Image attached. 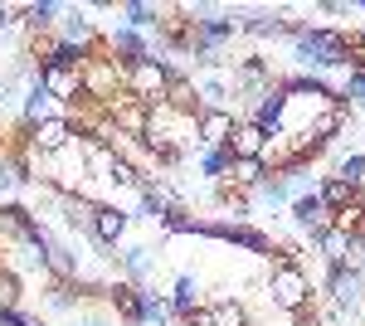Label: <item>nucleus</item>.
Wrapping results in <instances>:
<instances>
[{
	"mask_svg": "<svg viewBox=\"0 0 365 326\" xmlns=\"http://www.w3.org/2000/svg\"><path fill=\"white\" fill-rule=\"evenodd\" d=\"M297 44V58L307 63V73H327V68H351L356 54H351V29H336V25H302L292 34Z\"/></svg>",
	"mask_w": 365,
	"mask_h": 326,
	"instance_id": "obj_1",
	"label": "nucleus"
},
{
	"mask_svg": "<svg viewBox=\"0 0 365 326\" xmlns=\"http://www.w3.org/2000/svg\"><path fill=\"white\" fill-rule=\"evenodd\" d=\"M127 224H132L127 210H117V205H98V210H93V239H98L103 248H117L122 239H127Z\"/></svg>",
	"mask_w": 365,
	"mask_h": 326,
	"instance_id": "obj_14",
	"label": "nucleus"
},
{
	"mask_svg": "<svg viewBox=\"0 0 365 326\" xmlns=\"http://www.w3.org/2000/svg\"><path fill=\"white\" fill-rule=\"evenodd\" d=\"M44 117H54V98H49L39 83H29V93H25V132H29V127H39Z\"/></svg>",
	"mask_w": 365,
	"mask_h": 326,
	"instance_id": "obj_27",
	"label": "nucleus"
},
{
	"mask_svg": "<svg viewBox=\"0 0 365 326\" xmlns=\"http://www.w3.org/2000/svg\"><path fill=\"white\" fill-rule=\"evenodd\" d=\"M73 326H122V322H117L113 312L103 307V312H78V317H73Z\"/></svg>",
	"mask_w": 365,
	"mask_h": 326,
	"instance_id": "obj_39",
	"label": "nucleus"
},
{
	"mask_svg": "<svg viewBox=\"0 0 365 326\" xmlns=\"http://www.w3.org/2000/svg\"><path fill=\"white\" fill-rule=\"evenodd\" d=\"M229 180H234L239 190H258V185L268 180V170H263V161H234V170H229Z\"/></svg>",
	"mask_w": 365,
	"mask_h": 326,
	"instance_id": "obj_31",
	"label": "nucleus"
},
{
	"mask_svg": "<svg viewBox=\"0 0 365 326\" xmlns=\"http://www.w3.org/2000/svg\"><path fill=\"white\" fill-rule=\"evenodd\" d=\"M20 10H25V5H10V0H0V34H5V29L20 20Z\"/></svg>",
	"mask_w": 365,
	"mask_h": 326,
	"instance_id": "obj_41",
	"label": "nucleus"
},
{
	"mask_svg": "<svg viewBox=\"0 0 365 326\" xmlns=\"http://www.w3.org/2000/svg\"><path fill=\"white\" fill-rule=\"evenodd\" d=\"M239 29L244 34H258V39H278V34H287V15H278V10H263V15H239Z\"/></svg>",
	"mask_w": 365,
	"mask_h": 326,
	"instance_id": "obj_21",
	"label": "nucleus"
},
{
	"mask_svg": "<svg viewBox=\"0 0 365 326\" xmlns=\"http://www.w3.org/2000/svg\"><path fill=\"white\" fill-rule=\"evenodd\" d=\"M127 88H122V68H117L108 54L88 58L83 63V98L93 103V108H113L117 98H122Z\"/></svg>",
	"mask_w": 365,
	"mask_h": 326,
	"instance_id": "obj_3",
	"label": "nucleus"
},
{
	"mask_svg": "<svg viewBox=\"0 0 365 326\" xmlns=\"http://www.w3.org/2000/svg\"><path fill=\"white\" fill-rule=\"evenodd\" d=\"M200 170H205L210 180H229V170H234L229 146H200Z\"/></svg>",
	"mask_w": 365,
	"mask_h": 326,
	"instance_id": "obj_28",
	"label": "nucleus"
},
{
	"mask_svg": "<svg viewBox=\"0 0 365 326\" xmlns=\"http://www.w3.org/2000/svg\"><path fill=\"white\" fill-rule=\"evenodd\" d=\"M341 98H346V103H365V68H356V63L346 68V83H341Z\"/></svg>",
	"mask_w": 365,
	"mask_h": 326,
	"instance_id": "obj_37",
	"label": "nucleus"
},
{
	"mask_svg": "<svg viewBox=\"0 0 365 326\" xmlns=\"http://www.w3.org/2000/svg\"><path fill=\"white\" fill-rule=\"evenodd\" d=\"M166 307L175 312V317H180V322H185V317H190V312L200 307V282L190 277V272H180V277H175V287H170Z\"/></svg>",
	"mask_w": 365,
	"mask_h": 326,
	"instance_id": "obj_20",
	"label": "nucleus"
},
{
	"mask_svg": "<svg viewBox=\"0 0 365 326\" xmlns=\"http://www.w3.org/2000/svg\"><path fill=\"white\" fill-rule=\"evenodd\" d=\"M210 326H253V322H249V307L239 297H220L210 307Z\"/></svg>",
	"mask_w": 365,
	"mask_h": 326,
	"instance_id": "obj_26",
	"label": "nucleus"
},
{
	"mask_svg": "<svg viewBox=\"0 0 365 326\" xmlns=\"http://www.w3.org/2000/svg\"><path fill=\"white\" fill-rule=\"evenodd\" d=\"M34 83L54 98V103H68V108H83V73L78 68H58V63H39L34 68Z\"/></svg>",
	"mask_w": 365,
	"mask_h": 326,
	"instance_id": "obj_5",
	"label": "nucleus"
},
{
	"mask_svg": "<svg viewBox=\"0 0 365 326\" xmlns=\"http://www.w3.org/2000/svg\"><path fill=\"white\" fill-rule=\"evenodd\" d=\"M282 112H287V93L273 83V88H263V93H258V108H253L249 122H253L263 136H278V132H282Z\"/></svg>",
	"mask_w": 365,
	"mask_h": 326,
	"instance_id": "obj_13",
	"label": "nucleus"
},
{
	"mask_svg": "<svg viewBox=\"0 0 365 326\" xmlns=\"http://www.w3.org/2000/svg\"><path fill=\"white\" fill-rule=\"evenodd\" d=\"M287 215H292V224H297L302 234H312V239L331 229V210L322 205V195H317V185H312L307 195H297V200L287 205Z\"/></svg>",
	"mask_w": 365,
	"mask_h": 326,
	"instance_id": "obj_10",
	"label": "nucleus"
},
{
	"mask_svg": "<svg viewBox=\"0 0 365 326\" xmlns=\"http://www.w3.org/2000/svg\"><path fill=\"white\" fill-rule=\"evenodd\" d=\"M253 195H258L263 205H273V210H278V205H292V195H287V180H282V175H268Z\"/></svg>",
	"mask_w": 365,
	"mask_h": 326,
	"instance_id": "obj_34",
	"label": "nucleus"
},
{
	"mask_svg": "<svg viewBox=\"0 0 365 326\" xmlns=\"http://www.w3.org/2000/svg\"><path fill=\"white\" fill-rule=\"evenodd\" d=\"M58 210H63V229L93 234V210H98V200H88V195H58Z\"/></svg>",
	"mask_w": 365,
	"mask_h": 326,
	"instance_id": "obj_17",
	"label": "nucleus"
},
{
	"mask_svg": "<svg viewBox=\"0 0 365 326\" xmlns=\"http://www.w3.org/2000/svg\"><path fill=\"white\" fill-rule=\"evenodd\" d=\"M215 200L234 215V224H244V219H249V195L239 190L234 180H215Z\"/></svg>",
	"mask_w": 365,
	"mask_h": 326,
	"instance_id": "obj_29",
	"label": "nucleus"
},
{
	"mask_svg": "<svg viewBox=\"0 0 365 326\" xmlns=\"http://www.w3.org/2000/svg\"><path fill=\"white\" fill-rule=\"evenodd\" d=\"M327 292H331V312H336V317H356V312L365 307V272L331 268V282H327Z\"/></svg>",
	"mask_w": 365,
	"mask_h": 326,
	"instance_id": "obj_6",
	"label": "nucleus"
},
{
	"mask_svg": "<svg viewBox=\"0 0 365 326\" xmlns=\"http://www.w3.org/2000/svg\"><path fill=\"white\" fill-rule=\"evenodd\" d=\"M195 93H200V108H225V98L234 93V83L220 78V73H200V78H195Z\"/></svg>",
	"mask_w": 365,
	"mask_h": 326,
	"instance_id": "obj_25",
	"label": "nucleus"
},
{
	"mask_svg": "<svg viewBox=\"0 0 365 326\" xmlns=\"http://www.w3.org/2000/svg\"><path fill=\"white\" fill-rule=\"evenodd\" d=\"M331 175H341L346 185H356V190H361V185H365V156H361V151H346Z\"/></svg>",
	"mask_w": 365,
	"mask_h": 326,
	"instance_id": "obj_32",
	"label": "nucleus"
},
{
	"mask_svg": "<svg viewBox=\"0 0 365 326\" xmlns=\"http://www.w3.org/2000/svg\"><path fill=\"white\" fill-rule=\"evenodd\" d=\"M122 268H127V282L132 287H146V277L156 268V258H151V248L146 244H127L122 248Z\"/></svg>",
	"mask_w": 365,
	"mask_h": 326,
	"instance_id": "obj_19",
	"label": "nucleus"
},
{
	"mask_svg": "<svg viewBox=\"0 0 365 326\" xmlns=\"http://www.w3.org/2000/svg\"><path fill=\"white\" fill-rule=\"evenodd\" d=\"M0 326H39V322H29L20 307H0Z\"/></svg>",
	"mask_w": 365,
	"mask_h": 326,
	"instance_id": "obj_40",
	"label": "nucleus"
},
{
	"mask_svg": "<svg viewBox=\"0 0 365 326\" xmlns=\"http://www.w3.org/2000/svg\"><path fill=\"white\" fill-rule=\"evenodd\" d=\"M166 78H170V63L166 58H146V63H132V68H122V88H127V98H141V103H161V93H166Z\"/></svg>",
	"mask_w": 365,
	"mask_h": 326,
	"instance_id": "obj_4",
	"label": "nucleus"
},
{
	"mask_svg": "<svg viewBox=\"0 0 365 326\" xmlns=\"http://www.w3.org/2000/svg\"><path fill=\"white\" fill-rule=\"evenodd\" d=\"M268 302L287 312V317H302L312 307V277L307 268L297 263V248L278 244L273 248V272H268Z\"/></svg>",
	"mask_w": 365,
	"mask_h": 326,
	"instance_id": "obj_2",
	"label": "nucleus"
},
{
	"mask_svg": "<svg viewBox=\"0 0 365 326\" xmlns=\"http://www.w3.org/2000/svg\"><path fill=\"white\" fill-rule=\"evenodd\" d=\"M331 229H341V234H356V229H365V195H356L346 210H336V215H331Z\"/></svg>",
	"mask_w": 365,
	"mask_h": 326,
	"instance_id": "obj_30",
	"label": "nucleus"
},
{
	"mask_svg": "<svg viewBox=\"0 0 365 326\" xmlns=\"http://www.w3.org/2000/svg\"><path fill=\"white\" fill-rule=\"evenodd\" d=\"M15 185H25V170L15 156H0V205H5V195L15 190Z\"/></svg>",
	"mask_w": 365,
	"mask_h": 326,
	"instance_id": "obj_36",
	"label": "nucleus"
},
{
	"mask_svg": "<svg viewBox=\"0 0 365 326\" xmlns=\"http://www.w3.org/2000/svg\"><path fill=\"white\" fill-rule=\"evenodd\" d=\"M122 15H127V29H161V20H166V10H156V5H146V0H122Z\"/></svg>",
	"mask_w": 365,
	"mask_h": 326,
	"instance_id": "obj_24",
	"label": "nucleus"
},
{
	"mask_svg": "<svg viewBox=\"0 0 365 326\" xmlns=\"http://www.w3.org/2000/svg\"><path fill=\"white\" fill-rule=\"evenodd\" d=\"M108 112V122H113L117 127V136H146V122H151V103H141V98H127V93H122V98H117L113 108H103Z\"/></svg>",
	"mask_w": 365,
	"mask_h": 326,
	"instance_id": "obj_8",
	"label": "nucleus"
},
{
	"mask_svg": "<svg viewBox=\"0 0 365 326\" xmlns=\"http://www.w3.org/2000/svg\"><path fill=\"white\" fill-rule=\"evenodd\" d=\"M151 54H156V49L146 44V34H137V29L117 25L113 34H108V58H113L117 68H132V63H146Z\"/></svg>",
	"mask_w": 365,
	"mask_h": 326,
	"instance_id": "obj_9",
	"label": "nucleus"
},
{
	"mask_svg": "<svg viewBox=\"0 0 365 326\" xmlns=\"http://www.w3.org/2000/svg\"><path fill=\"white\" fill-rule=\"evenodd\" d=\"M141 215L151 219V224H161V219L170 215V205H180V200H175V195H166L161 190V185H151V180H146V185H141Z\"/></svg>",
	"mask_w": 365,
	"mask_h": 326,
	"instance_id": "obj_22",
	"label": "nucleus"
},
{
	"mask_svg": "<svg viewBox=\"0 0 365 326\" xmlns=\"http://www.w3.org/2000/svg\"><path fill=\"white\" fill-rule=\"evenodd\" d=\"M263 141H268V136L258 132L253 122H239L234 136H229V156H234V161H258V156H263Z\"/></svg>",
	"mask_w": 365,
	"mask_h": 326,
	"instance_id": "obj_16",
	"label": "nucleus"
},
{
	"mask_svg": "<svg viewBox=\"0 0 365 326\" xmlns=\"http://www.w3.org/2000/svg\"><path fill=\"white\" fill-rule=\"evenodd\" d=\"M20 302V277L10 268H0V307H15Z\"/></svg>",
	"mask_w": 365,
	"mask_h": 326,
	"instance_id": "obj_38",
	"label": "nucleus"
},
{
	"mask_svg": "<svg viewBox=\"0 0 365 326\" xmlns=\"http://www.w3.org/2000/svg\"><path fill=\"white\" fill-rule=\"evenodd\" d=\"M312 244H317V253H322V263H327V268H346V263H351V234H341V229L317 234Z\"/></svg>",
	"mask_w": 365,
	"mask_h": 326,
	"instance_id": "obj_18",
	"label": "nucleus"
},
{
	"mask_svg": "<svg viewBox=\"0 0 365 326\" xmlns=\"http://www.w3.org/2000/svg\"><path fill=\"white\" fill-rule=\"evenodd\" d=\"M78 287H73V282H54V287H49V307H54V312H78Z\"/></svg>",
	"mask_w": 365,
	"mask_h": 326,
	"instance_id": "obj_35",
	"label": "nucleus"
},
{
	"mask_svg": "<svg viewBox=\"0 0 365 326\" xmlns=\"http://www.w3.org/2000/svg\"><path fill=\"white\" fill-rule=\"evenodd\" d=\"M103 307H108V312H113L122 326H141V287H132L127 277L108 282V297H103Z\"/></svg>",
	"mask_w": 365,
	"mask_h": 326,
	"instance_id": "obj_12",
	"label": "nucleus"
},
{
	"mask_svg": "<svg viewBox=\"0 0 365 326\" xmlns=\"http://www.w3.org/2000/svg\"><path fill=\"white\" fill-rule=\"evenodd\" d=\"M185 326H210V307H195V312L185 317Z\"/></svg>",
	"mask_w": 365,
	"mask_h": 326,
	"instance_id": "obj_42",
	"label": "nucleus"
},
{
	"mask_svg": "<svg viewBox=\"0 0 365 326\" xmlns=\"http://www.w3.org/2000/svg\"><path fill=\"white\" fill-rule=\"evenodd\" d=\"M292 326H327V322H317V317H307V312H302V317H297Z\"/></svg>",
	"mask_w": 365,
	"mask_h": 326,
	"instance_id": "obj_43",
	"label": "nucleus"
},
{
	"mask_svg": "<svg viewBox=\"0 0 365 326\" xmlns=\"http://www.w3.org/2000/svg\"><path fill=\"white\" fill-rule=\"evenodd\" d=\"M58 15H63V5H58V0H34V5L20 10V25H25L29 39H34V34H54Z\"/></svg>",
	"mask_w": 365,
	"mask_h": 326,
	"instance_id": "obj_15",
	"label": "nucleus"
},
{
	"mask_svg": "<svg viewBox=\"0 0 365 326\" xmlns=\"http://www.w3.org/2000/svg\"><path fill=\"white\" fill-rule=\"evenodd\" d=\"M25 141L39 151V156H58V151H68V146H73V122H68L63 112H54V117H44L39 127H29Z\"/></svg>",
	"mask_w": 365,
	"mask_h": 326,
	"instance_id": "obj_7",
	"label": "nucleus"
},
{
	"mask_svg": "<svg viewBox=\"0 0 365 326\" xmlns=\"http://www.w3.org/2000/svg\"><path fill=\"white\" fill-rule=\"evenodd\" d=\"M161 229L166 234H200V219L185 210V205H170V215L161 219Z\"/></svg>",
	"mask_w": 365,
	"mask_h": 326,
	"instance_id": "obj_33",
	"label": "nucleus"
},
{
	"mask_svg": "<svg viewBox=\"0 0 365 326\" xmlns=\"http://www.w3.org/2000/svg\"><path fill=\"white\" fill-rule=\"evenodd\" d=\"M234 127H239V112L234 108H200V117H195L200 146H229Z\"/></svg>",
	"mask_w": 365,
	"mask_h": 326,
	"instance_id": "obj_11",
	"label": "nucleus"
},
{
	"mask_svg": "<svg viewBox=\"0 0 365 326\" xmlns=\"http://www.w3.org/2000/svg\"><path fill=\"white\" fill-rule=\"evenodd\" d=\"M317 195H322V205H327V210H331V215H336V210H346V205H351V200H356V185H346V180H341V175H322V185H317Z\"/></svg>",
	"mask_w": 365,
	"mask_h": 326,
	"instance_id": "obj_23",
	"label": "nucleus"
}]
</instances>
